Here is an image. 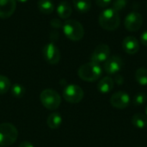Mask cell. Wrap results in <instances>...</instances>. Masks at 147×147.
<instances>
[{
  "label": "cell",
  "mask_w": 147,
  "mask_h": 147,
  "mask_svg": "<svg viewBox=\"0 0 147 147\" xmlns=\"http://www.w3.org/2000/svg\"><path fill=\"white\" fill-rule=\"evenodd\" d=\"M127 3V0H114L112 3V9L119 12L120 10H122L126 7Z\"/></svg>",
  "instance_id": "cb8c5ba5"
},
{
  "label": "cell",
  "mask_w": 147,
  "mask_h": 147,
  "mask_svg": "<svg viewBox=\"0 0 147 147\" xmlns=\"http://www.w3.org/2000/svg\"><path fill=\"white\" fill-rule=\"evenodd\" d=\"M146 95L144 92H139L134 96V104L135 106H141L146 102Z\"/></svg>",
  "instance_id": "603a6c76"
},
{
  "label": "cell",
  "mask_w": 147,
  "mask_h": 147,
  "mask_svg": "<svg viewBox=\"0 0 147 147\" xmlns=\"http://www.w3.org/2000/svg\"><path fill=\"white\" fill-rule=\"evenodd\" d=\"M19 147H34V146L30 142H28V141H22L20 144Z\"/></svg>",
  "instance_id": "f1b7e54d"
},
{
  "label": "cell",
  "mask_w": 147,
  "mask_h": 147,
  "mask_svg": "<svg viewBox=\"0 0 147 147\" xmlns=\"http://www.w3.org/2000/svg\"><path fill=\"white\" fill-rule=\"evenodd\" d=\"M99 24L100 26L109 31L115 30L119 28L121 23V17L119 12L115 11L114 9H106L99 16Z\"/></svg>",
  "instance_id": "6da1fadb"
},
{
  "label": "cell",
  "mask_w": 147,
  "mask_h": 147,
  "mask_svg": "<svg viewBox=\"0 0 147 147\" xmlns=\"http://www.w3.org/2000/svg\"><path fill=\"white\" fill-rule=\"evenodd\" d=\"M111 1L112 0H95L96 3L101 8H105V7L109 6L110 4Z\"/></svg>",
  "instance_id": "d4e9b609"
},
{
  "label": "cell",
  "mask_w": 147,
  "mask_h": 147,
  "mask_svg": "<svg viewBox=\"0 0 147 147\" xmlns=\"http://www.w3.org/2000/svg\"><path fill=\"white\" fill-rule=\"evenodd\" d=\"M63 97L70 103H78L84 98V90L77 84H69L64 89Z\"/></svg>",
  "instance_id": "8992f818"
},
{
  "label": "cell",
  "mask_w": 147,
  "mask_h": 147,
  "mask_svg": "<svg viewBox=\"0 0 147 147\" xmlns=\"http://www.w3.org/2000/svg\"><path fill=\"white\" fill-rule=\"evenodd\" d=\"M132 124L135 127L140 128V129H143V128L146 127L147 116L145 115H143V114H140V113L135 114L132 117Z\"/></svg>",
  "instance_id": "d6986e66"
},
{
  "label": "cell",
  "mask_w": 147,
  "mask_h": 147,
  "mask_svg": "<svg viewBox=\"0 0 147 147\" xmlns=\"http://www.w3.org/2000/svg\"><path fill=\"white\" fill-rule=\"evenodd\" d=\"M37 5L39 10L45 15H49L54 10V4L52 0H39Z\"/></svg>",
  "instance_id": "e0dca14e"
},
{
  "label": "cell",
  "mask_w": 147,
  "mask_h": 147,
  "mask_svg": "<svg viewBox=\"0 0 147 147\" xmlns=\"http://www.w3.org/2000/svg\"><path fill=\"white\" fill-rule=\"evenodd\" d=\"M114 85L115 81L111 77H104L99 81L97 84V90L102 94H108L112 91V90L114 89Z\"/></svg>",
  "instance_id": "5bb4252c"
},
{
  "label": "cell",
  "mask_w": 147,
  "mask_h": 147,
  "mask_svg": "<svg viewBox=\"0 0 147 147\" xmlns=\"http://www.w3.org/2000/svg\"><path fill=\"white\" fill-rule=\"evenodd\" d=\"M57 13L59 16L62 19L69 18L72 13V9H71V4L66 1L61 2L57 7Z\"/></svg>",
  "instance_id": "9a60e30c"
},
{
  "label": "cell",
  "mask_w": 147,
  "mask_h": 147,
  "mask_svg": "<svg viewBox=\"0 0 147 147\" xmlns=\"http://www.w3.org/2000/svg\"><path fill=\"white\" fill-rule=\"evenodd\" d=\"M123 50L130 55L137 53L140 50V42L134 36H127L122 41Z\"/></svg>",
  "instance_id": "4fadbf2b"
},
{
  "label": "cell",
  "mask_w": 147,
  "mask_h": 147,
  "mask_svg": "<svg viewBox=\"0 0 147 147\" xmlns=\"http://www.w3.org/2000/svg\"><path fill=\"white\" fill-rule=\"evenodd\" d=\"M143 24V16L138 12H130L125 18L124 25L130 32L138 31Z\"/></svg>",
  "instance_id": "ba28073f"
},
{
  "label": "cell",
  "mask_w": 147,
  "mask_h": 147,
  "mask_svg": "<svg viewBox=\"0 0 147 147\" xmlns=\"http://www.w3.org/2000/svg\"><path fill=\"white\" fill-rule=\"evenodd\" d=\"M122 65V59L119 56L113 55L104 62V70L108 74L113 75L121 70Z\"/></svg>",
  "instance_id": "8fae6325"
},
{
  "label": "cell",
  "mask_w": 147,
  "mask_h": 147,
  "mask_svg": "<svg viewBox=\"0 0 147 147\" xmlns=\"http://www.w3.org/2000/svg\"><path fill=\"white\" fill-rule=\"evenodd\" d=\"M40 100L41 104L49 110L57 109L61 103V97L59 94L52 89L44 90L40 95Z\"/></svg>",
  "instance_id": "5b68a950"
},
{
  "label": "cell",
  "mask_w": 147,
  "mask_h": 147,
  "mask_svg": "<svg viewBox=\"0 0 147 147\" xmlns=\"http://www.w3.org/2000/svg\"><path fill=\"white\" fill-rule=\"evenodd\" d=\"M42 53L45 60L51 65H56L60 60V52L53 43L45 45L42 49Z\"/></svg>",
  "instance_id": "52a82bcc"
},
{
  "label": "cell",
  "mask_w": 147,
  "mask_h": 147,
  "mask_svg": "<svg viewBox=\"0 0 147 147\" xmlns=\"http://www.w3.org/2000/svg\"><path fill=\"white\" fill-rule=\"evenodd\" d=\"M25 92H26L25 88L19 84H16L12 85V87H11V93L16 98L22 97L25 95Z\"/></svg>",
  "instance_id": "7402d4cb"
},
{
  "label": "cell",
  "mask_w": 147,
  "mask_h": 147,
  "mask_svg": "<svg viewBox=\"0 0 147 147\" xmlns=\"http://www.w3.org/2000/svg\"><path fill=\"white\" fill-rule=\"evenodd\" d=\"M140 41L144 46L147 47V30L143 32L142 34L140 35Z\"/></svg>",
  "instance_id": "4316f807"
},
{
  "label": "cell",
  "mask_w": 147,
  "mask_h": 147,
  "mask_svg": "<svg viewBox=\"0 0 147 147\" xmlns=\"http://www.w3.org/2000/svg\"><path fill=\"white\" fill-rule=\"evenodd\" d=\"M51 25H52V27H53L55 28H59L60 27H63V24H62L61 21L59 20V19H53L51 21Z\"/></svg>",
  "instance_id": "484cf974"
},
{
  "label": "cell",
  "mask_w": 147,
  "mask_h": 147,
  "mask_svg": "<svg viewBox=\"0 0 147 147\" xmlns=\"http://www.w3.org/2000/svg\"><path fill=\"white\" fill-rule=\"evenodd\" d=\"M146 115L147 116V106L146 107Z\"/></svg>",
  "instance_id": "4dcf8cb0"
},
{
  "label": "cell",
  "mask_w": 147,
  "mask_h": 147,
  "mask_svg": "<svg viewBox=\"0 0 147 147\" xmlns=\"http://www.w3.org/2000/svg\"><path fill=\"white\" fill-rule=\"evenodd\" d=\"M135 79L136 81L143 86L147 85V69L145 67L139 68L135 71Z\"/></svg>",
  "instance_id": "ffe728a7"
},
{
  "label": "cell",
  "mask_w": 147,
  "mask_h": 147,
  "mask_svg": "<svg viewBox=\"0 0 147 147\" xmlns=\"http://www.w3.org/2000/svg\"><path fill=\"white\" fill-rule=\"evenodd\" d=\"M10 86L11 83L9 79L3 75H0V95L7 93L8 90L10 89Z\"/></svg>",
  "instance_id": "44dd1931"
},
{
  "label": "cell",
  "mask_w": 147,
  "mask_h": 147,
  "mask_svg": "<svg viewBox=\"0 0 147 147\" xmlns=\"http://www.w3.org/2000/svg\"><path fill=\"white\" fill-rule=\"evenodd\" d=\"M110 103L115 109H124L130 103V96L125 91H117L111 96Z\"/></svg>",
  "instance_id": "9c48e42d"
},
{
  "label": "cell",
  "mask_w": 147,
  "mask_h": 147,
  "mask_svg": "<svg viewBox=\"0 0 147 147\" xmlns=\"http://www.w3.org/2000/svg\"><path fill=\"white\" fill-rule=\"evenodd\" d=\"M62 28L65 35L72 41H78L82 40L84 35L83 25L76 20H66Z\"/></svg>",
  "instance_id": "3957f363"
},
{
  "label": "cell",
  "mask_w": 147,
  "mask_h": 147,
  "mask_svg": "<svg viewBox=\"0 0 147 147\" xmlns=\"http://www.w3.org/2000/svg\"><path fill=\"white\" fill-rule=\"evenodd\" d=\"M114 81H115V82H116V84L120 85V84H123L124 79H123V78H122L121 76H116Z\"/></svg>",
  "instance_id": "83f0119b"
},
{
  "label": "cell",
  "mask_w": 147,
  "mask_h": 147,
  "mask_svg": "<svg viewBox=\"0 0 147 147\" xmlns=\"http://www.w3.org/2000/svg\"><path fill=\"white\" fill-rule=\"evenodd\" d=\"M16 8V0H0V18L10 17Z\"/></svg>",
  "instance_id": "7c38bea8"
},
{
  "label": "cell",
  "mask_w": 147,
  "mask_h": 147,
  "mask_svg": "<svg viewBox=\"0 0 147 147\" xmlns=\"http://www.w3.org/2000/svg\"><path fill=\"white\" fill-rule=\"evenodd\" d=\"M73 5L76 10L81 14L87 13L91 8L90 0H73Z\"/></svg>",
  "instance_id": "ac0fdd59"
},
{
  "label": "cell",
  "mask_w": 147,
  "mask_h": 147,
  "mask_svg": "<svg viewBox=\"0 0 147 147\" xmlns=\"http://www.w3.org/2000/svg\"><path fill=\"white\" fill-rule=\"evenodd\" d=\"M18 137L16 127L11 123L0 124V146H9L13 145Z\"/></svg>",
  "instance_id": "277c9868"
},
{
  "label": "cell",
  "mask_w": 147,
  "mask_h": 147,
  "mask_svg": "<svg viewBox=\"0 0 147 147\" xmlns=\"http://www.w3.org/2000/svg\"><path fill=\"white\" fill-rule=\"evenodd\" d=\"M47 124L51 129H57L62 124V117L59 113H52L48 115Z\"/></svg>",
  "instance_id": "2e32d148"
},
{
  "label": "cell",
  "mask_w": 147,
  "mask_h": 147,
  "mask_svg": "<svg viewBox=\"0 0 147 147\" xmlns=\"http://www.w3.org/2000/svg\"><path fill=\"white\" fill-rule=\"evenodd\" d=\"M110 55V48L106 44H100L98 45L91 54V62L100 64L105 62Z\"/></svg>",
  "instance_id": "30bf717a"
},
{
  "label": "cell",
  "mask_w": 147,
  "mask_h": 147,
  "mask_svg": "<svg viewBox=\"0 0 147 147\" xmlns=\"http://www.w3.org/2000/svg\"><path fill=\"white\" fill-rule=\"evenodd\" d=\"M102 70L99 64L89 62L81 65L78 71V77L86 82H95L102 76Z\"/></svg>",
  "instance_id": "7a4b0ae2"
},
{
  "label": "cell",
  "mask_w": 147,
  "mask_h": 147,
  "mask_svg": "<svg viewBox=\"0 0 147 147\" xmlns=\"http://www.w3.org/2000/svg\"><path fill=\"white\" fill-rule=\"evenodd\" d=\"M16 1H17V2H19V3H26V2L28 1V0H16Z\"/></svg>",
  "instance_id": "f546056e"
}]
</instances>
